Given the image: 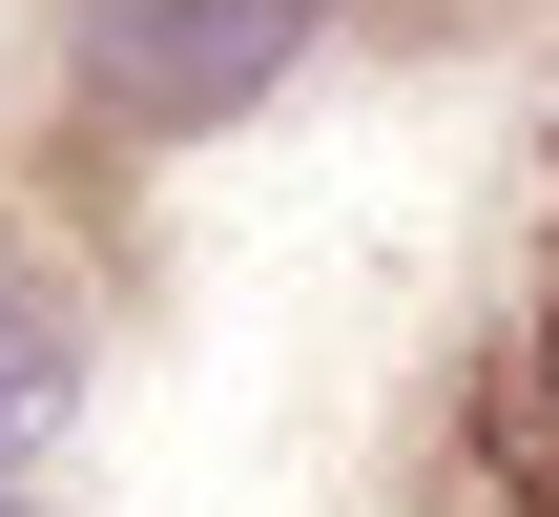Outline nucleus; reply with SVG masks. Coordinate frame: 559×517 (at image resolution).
I'll use <instances>...</instances> for the list:
<instances>
[{
  "label": "nucleus",
  "mask_w": 559,
  "mask_h": 517,
  "mask_svg": "<svg viewBox=\"0 0 559 517\" xmlns=\"http://www.w3.org/2000/svg\"><path fill=\"white\" fill-rule=\"evenodd\" d=\"M332 0H83L62 21V104L83 145H228L311 83Z\"/></svg>",
  "instance_id": "f257e3e1"
},
{
  "label": "nucleus",
  "mask_w": 559,
  "mask_h": 517,
  "mask_svg": "<svg viewBox=\"0 0 559 517\" xmlns=\"http://www.w3.org/2000/svg\"><path fill=\"white\" fill-rule=\"evenodd\" d=\"M62 414H83V290L0 249V517H62Z\"/></svg>",
  "instance_id": "f03ea898"
}]
</instances>
